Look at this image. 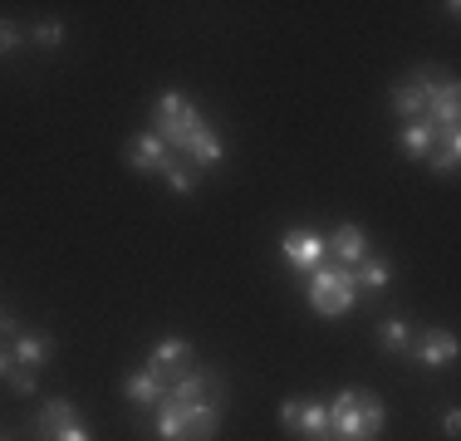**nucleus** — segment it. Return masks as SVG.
<instances>
[{
  "mask_svg": "<svg viewBox=\"0 0 461 441\" xmlns=\"http://www.w3.org/2000/svg\"><path fill=\"white\" fill-rule=\"evenodd\" d=\"M152 132H158L167 148H177L192 162H202V167H216V162H221V138H216L212 118L196 104H186L177 88L152 104Z\"/></svg>",
  "mask_w": 461,
  "mask_h": 441,
  "instance_id": "nucleus-1",
  "label": "nucleus"
},
{
  "mask_svg": "<svg viewBox=\"0 0 461 441\" xmlns=\"http://www.w3.org/2000/svg\"><path fill=\"white\" fill-rule=\"evenodd\" d=\"M324 412H329V432L339 441H378L383 432V402L368 388L334 392V402H324Z\"/></svg>",
  "mask_w": 461,
  "mask_h": 441,
  "instance_id": "nucleus-2",
  "label": "nucleus"
},
{
  "mask_svg": "<svg viewBox=\"0 0 461 441\" xmlns=\"http://www.w3.org/2000/svg\"><path fill=\"white\" fill-rule=\"evenodd\" d=\"M152 432L162 441H212L221 432V402H177V397H162Z\"/></svg>",
  "mask_w": 461,
  "mask_h": 441,
  "instance_id": "nucleus-3",
  "label": "nucleus"
},
{
  "mask_svg": "<svg viewBox=\"0 0 461 441\" xmlns=\"http://www.w3.org/2000/svg\"><path fill=\"white\" fill-rule=\"evenodd\" d=\"M304 300H310V309H314V314H324V319L348 314V309L358 304L354 270H344V265H320V270H310V284H304Z\"/></svg>",
  "mask_w": 461,
  "mask_h": 441,
  "instance_id": "nucleus-4",
  "label": "nucleus"
},
{
  "mask_svg": "<svg viewBox=\"0 0 461 441\" xmlns=\"http://www.w3.org/2000/svg\"><path fill=\"white\" fill-rule=\"evenodd\" d=\"M35 432L45 441H94V432L79 422V412H74L69 397H50L45 407L35 412Z\"/></svg>",
  "mask_w": 461,
  "mask_h": 441,
  "instance_id": "nucleus-5",
  "label": "nucleus"
},
{
  "mask_svg": "<svg viewBox=\"0 0 461 441\" xmlns=\"http://www.w3.org/2000/svg\"><path fill=\"white\" fill-rule=\"evenodd\" d=\"M192 363H196V348L186 344V338H162V344H152V353H148V373L162 388L182 382L186 373H192Z\"/></svg>",
  "mask_w": 461,
  "mask_h": 441,
  "instance_id": "nucleus-6",
  "label": "nucleus"
},
{
  "mask_svg": "<svg viewBox=\"0 0 461 441\" xmlns=\"http://www.w3.org/2000/svg\"><path fill=\"white\" fill-rule=\"evenodd\" d=\"M280 422L290 427V432H300L304 441H320L329 432V412L320 397H285L280 402Z\"/></svg>",
  "mask_w": 461,
  "mask_h": 441,
  "instance_id": "nucleus-7",
  "label": "nucleus"
},
{
  "mask_svg": "<svg viewBox=\"0 0 461 441\" xmlns=\"http://www.w3.org/2000/svg\"><path fill=\"white\" fill-rule=\"evenodd\" d=\"M280 256L290 260L294 270L310 274V270H320V265H324L329 240L320 236V230H304V226H300V230H285V236H280Z\"/></svg>",
  "mask_w": 461,
  "mask_h": 441,
  "instance_id": "nucleus-8",
  "label": "nucleus"
},
{
  "mask_svg": "<svg viewBox=\"0 0 461 441\" xmlns=\"http://www.w3.org/2000/svg\"><path fill=\"white\" fill-rule=\"evenodd\" d=\"M172 162H177V158H172V148L158 138V132H138V138L128 142V167L142 172V176H152V172L167 176Z\"/></svg>",
  "mask_w": 461,
  "mask_h": 441,
  "instance_id": "nucleus-9",
  "label": "nucleus"
},
{
  "mask_svg": "<svg viewBox=\"0 0 461 441\" xmlns=\"http://www.w3.org/2000/svg\"><path fill=\"white\" fill-rule=\"evenodd\" d=\"M408 348H412V363H422V368H447V363H456V353H461L452 328H432V334H422Z\"/></svg>",
  "mask_w": 461,
  "mask_h": 441,
  "instance_id": "nucleus-10",
  "label": "nucleus"
},
{
  "mask_svg": "<svg viewBox=\"0 0 461 441\" xmlns=\"http://www.w3.org/2000/svg\"><path fill=\"white\" fill-rule=\"evenodd\" d=\"M329 250H334V260L344 265V270H354V265H364L373 250H368V230L354 226V220H344V226L329 236Z\"/></svg>",
  "mask_w": 461,
  "mask_h": 441,
  "instance_id": "nucleus-11",
  "label": "nucleus"
},
{
  "mask_svg": "<svg viewBox=\"0 0 461 441\" xmlns=\"http://www.w3.org/2000/svg\"><path fill=\"white\" fill-rule=\"evenodd\" d=\"M427 79H432V69H412L408 79L393 88V113L398 118H422V98H427Z\"/></svg>",
  "mask_w": 461,
  "mask_h": 441,
  "instance_id": "nucleus-12",
  "label": "nucleus"
},
{
  "mask_svg": "<svg viewBox=\"0 0 461 441\" xmlns=\"http://www.w3.org/2000/svg\"><path fill=\"white\" fill-rule=\"evenodd\" d=\"M437 138H442V128H437L432 118H412V123L398 128V142H402V152H408L412 162H427V158H432Z\"/></svg>",
  "mask_w": 461,
  "mask_h": 441,
  "instance_id": "nucleus-13",
  "label": "nucleus"
},
{
  "mask_svg": "<svg viewBox=\"0 0 461 441\" xmlns=\"http://www.w3.org/2000/svg\"><path fill=\"white\" fill-rule=\"evenodd\" d=\"M388 284H393V265H388V260L368 256L364 265H354V290H358V300H364V294H383Z\"/></svg>",
  "mask_w": 461,
  "mask_h": 441,
  "instance_id": "nucleus-14",
  "label": "nucleus"
},
{
  "mask_svg": "<svg viewBox=\"0 0 461 441\" xmlns=\"http://www.w3.org/2000/svg\"><path fill=\"white\" fill-rule=\"evenodd\" d=\"M10 358L20 363V368H30V373H40V368H50V358H54V344L45 334H20L15 338V353Z\"/></svg>",
  "mask_w": 461,
  "mask_h": 441,
  "instance_id": "nucleus-15",
  "label": "nucleus"
},
{
  "mask_svg": "<svg viewBox=\"0 0 461 441\" xmlns=\"http://www.w3.org/2000/svg\"><path fill=\"white\" fill-rule=\"evenodd\" d=\"M123 397H128L133 407H158L162 397H167V388H162V382L152 378L148 368H142V373H133V378H123Z\"/></svg>",
  "mask_w": 461,
  "mask_h": 441,
  "instance_id": "nucleus-16",
  "label": "nucleus"
},
{
  "mask_svg": "<svg viewBox=\"0 0 461 441\" xmlns=\"http://www.w3.org/2000/svg\"><path fill=\"white\" fill-rule=\"evenodd\" d=\"M456 158H461V138H456V132H442V138H437V148H432V158H427V167L442 172V176H452L456 172Z\"/></svg>",
  "mask_w": 461,
  "mask_h": 441,
  "instance_id": "nucleus-17",
  "label": "nucleus"
},
{
  "mask_svg": "<svg viewBox=\"0 0 461 441\" xmlns=\"http://www.w3.org/2000/svg\"><path fill=\"white\" fill-rule=\"evenodd\" d=\"M378 344H383V348H393V353H402V348L412 344V324H408L402 314L383 319V324H378Z\"/></svg>",
  "mask_w": 461,
  "mask_h": 441,
  "instance_id": "nucleus-18",
  "label": "nucleus"
},
{
  "mask_svg": "<svg viewBox=\"0 0 461 441\" xmlns=\"http://www.w3.org/2000/svg\"><path fill=\"white\" fill-rule=\"evenodd\" d=\"M30 40H35L40 50H59V44H64V25H59V20H45V25L30 30Z\"/></svg>",
  "mask_w": 461,
  "mask_h": 441,
  "instance_id": "nucleus-19",
  "label": "nucleus"
},
{
  "mask_svg": "<svg viewBox=\"0 0 461 441\" xmlns=\"http://www.w3.org/2000/svg\"><path fill=\"white\" fill-rule=\"evenodd\" d=\"M5 378H10V388H15L20 397H30V392H35V373H30V368H20V363H10V373H5Z\"/></svg>",
  "mask_w": 461,
  "mask_h": 441,
  "instance_id": "nucleus-20",
  "label": "nucleus"
},
{
  "mask_svg": "<svg viewBox=\"0 0 461 441\" xmlns=\"http://www.w3.org/2000/svg\"><path fill=\"white\" fill-rule=\"evenodd\" d=\"M25 35H20V25H10V20H0V54H15Z\"/></svg>",
  "mask_w": 461,
  "mask_h": 441,
  "instance_id": "nucleus-21",
  "label": "nucleus"
},
{
  "mask_svg": "<svg viewBox=\"0 0 461 441\" xmlns=\"http://www.w3.org/2000/svg\"><path fill=\"white\" fill-rule=\"evenodd\" d=\"M442 432H447V436L461 432V412H447V417H442Z\"/></svg>",
  "mask_w": 461,
  "mask_h": 441,
  "instance_id": "nucleus-22",
  "label": "nucleus"
},
{
  "mask_svg": "<svg viewBox=\"0 0 461 441\" xmlns=\"http://www.w3.org/2000/svg\"><path fill=\"white\" fill-rule=\"evenodd\" d=\"M0 334H15V314L10 309H0Z\"/></svg>",
  "mask_w": 461,
  "mask_h": 441,
  "instance_id": "nucleus-23",
  "label": "nucleus"
},
{
  "mask_svg": "<svg viewBox=\"0 0 461 441\" xmlns=\"http://www.w3.org/2000/svg\"><path fill=\"white\" fill-rule=\"evenodd\" d=\"M10 363H15V358H10L5 348H0V378H5V373H10Z\"/></svg>",
  "mask_w": 461,
  "mask_h": 441,
  "instance_id": "nucleus-24",
  "label": "nucleus"
}]
</instances>
